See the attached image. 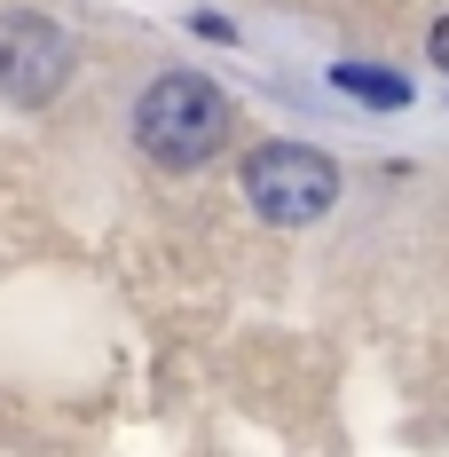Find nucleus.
<instances>
[{
  "mask_svg": "<svg viewBox=\"0 0 449 457\" xmlns=\"http://www.w3.org/2000/svg\"><path fill=\"white\" fill-rule=\"evenodd\" d=\"M135 142L158 166H205L229 142V95L205 71H158L135 103Z\"/></svg>",
  "mask_w": 449,
  "mask_h": 457,
  "instance_id": "1",
  "label": "nucleus"
},
{
  "mask_svg": "<svg viewBox=\"0 0 449 457\" xmlns=\"http://www.w3.org/2000/svg\"><path fill=\"white\" fill-rule=\"evenodd\" d=\"M71 79V32L55 16L8 8L0 16V95L8 103H55Z\"/></svg>",
  "mask_w": 449,
  "mask_h": 457,
  "instance_id": "3",
  "label": "nucleus"
},
{
  "mask_svg": "<svg viewBox=\"0 0 449 457\" xmlns=\"http://www.w3.org/2000/svg\"><path fill=\"white\" fill-rule=\"evenodd\" d=\"M245 197H253V213L276 228H308L331 213V197H339V166L315 150V142H261L253 158H245Z\"/></svg>",
  "mask_w": 449,
  "mask_h": 457,
  "instance_id": "2",
  "label": "nucleus"
},
{
  "mask_svg": "<svg viewBox=\"0 0 449 457\" xmlns=\"http://www.w3.org/2000/svg\"><path fill=\"white\" fill-rule=\"evenodd\" d=\"M434 63H442V79H449V16L434 24Z\"/></svg>",
  "mask_w": 449,
  "mask_h": 457,
  "instance_id": "5",
  "label": "nucleus"
},
{
  "mask_svg": "<svg viewBox=\"0 0 449 457\" xmlns=\"http://www.w3.org/2000/svg\"><path fill=\"white\" fill-rule=\"evenodd\" d=\"M331 87H339V95H362L370 111H403V103H410V79H403V71H378V63H339Z\"/></svg>",
  "mask_w": 449,
  "mask_h": 457,
  "instance_id": "4",
  "label": "nucleus"
}]
</instances>
